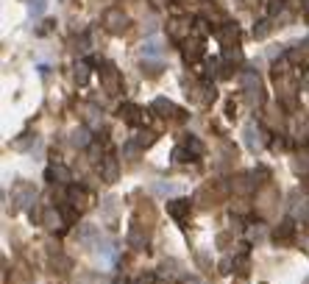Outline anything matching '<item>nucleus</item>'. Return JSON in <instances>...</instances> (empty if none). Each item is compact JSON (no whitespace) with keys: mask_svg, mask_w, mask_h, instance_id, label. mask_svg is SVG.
<instances>
[{"mask_svg":"<svg viewBox=\"0 0 309 284\" xmlns=\"http://www.w3.org/2000/svg\"><path fill=\"white\" fill-rule=\"evenodd\" d=\"M223 56H226V62H242V53L237 50V47H226Z\"/></svg>","mask_w":309,"mask_h":284,"instance_id":"28","label":"nucleus"},{"mask_svg":"<svg viewBox=\"0 0 309 284\" xmlns=\"http://www.w3.org/2000/svg\"><path fill=\"white\" fill-rule=\"evenodd\" d=\"M217 270H220V273H231V270H234V257L220 259V262H217Z\"/></svg>","mask_w":309,"mask_h":284,"instance_id":"27","label":"nucleus"},{"mask_svg":"<svg viewBox=\"0 0 309 284\" xmlns=\"http://www.w3.org/2000/svg\"><path fill=\"white\" fill-rule=\"evenodd\" d=\"M167 37L173 39V42H187L189 37H192V22H189V17H176V20L167 22Z\"/></svg>","mask_w":309,"mask_h":284,"instance_id":"2","label":"nucleus"},{"mask_svg":"<svg viewBox=\"0 0 309 284\" xmlns=\"http://www.w3.org/2000/svg\"><path fill=\"white\" fill-rule=\"evenodd\" d=\"M184 145H187V151L192 153L195 159H198V156H204V142H201V139H195V137H187V139H184Z\"/></svg>","mask_w":309,"mask_h":284,"instance_id":"22","label":"nucleus"},{"mask_svg":"<svg viewBox=\"0 0 309 284\" xmlns=\"http://www.w3.org/2000/svg\"><path fill=\"white\" fill-rule=\"evenodd\" d=\"M153 111H159L162 117H176L178 115V106L173 103V100H167V98H156V100H153Z\"/></svg>","mask_w":309,"mask_h":284,"instance_id":"14","label":"nucleus"},{"mask_svg":"<svg viewBox=\"0 0 309 284\" xmlns=\"http://www.w3.org/2000/svg\"><path fill=\"white\" fill-rule=\"evenodd\" d=\"M45 181H50V184H67L73 181V173H70V167H64V164H50V167L45 170Z\"/></svg>","mask_w":309,"mask_h":284,"instance_id":"7","label":"nucleus"},{"mask_svg":"<svg viewBox=\"0 0 309 284\" xmlns=\"http://www.w3.org/2000/svg\"><path fill=\"white\" fill-rule=\"evenodd\" d=\"M100 179L103 181H117L120 179V162H117V156H111V153H106L103 159H100Z\"/></svg>","mask_w":309,"mask_h":284,"instance_id":"6","label":"nucleus"},{"mask_svg":"<svg viewBox=\"0 0 309 284\" xmlns=\"http://www.w3.org/2000/svg\"><path fill=\"white\" fill-rule=\"evenodd\" d=\"M115 284H123V281H115Z\"/></svg>","mask_w":309,"mask_h":284,"instance_id":"37","label":"nucleus"},{"mask_svg":"<svg viewBox=\"0 0 309 284\" xmlns=\"http://www.w3.org/2000/svg\"><path fill=\"white\" fill-rule=\"evenodd\" d=\"M53 25H56L53 20H45L42 25H39V31H37V34H39V37H45V34H50V31H53Z\"/></svg>","mask_w":309,"mask_h":284,"instance_id":"32","label":"nucleus"},{"mask_svg":"<svg viewBox=\"0 0 309 284\" xmlns=\"http://www.w3.org/2000/svg\"><path fill=\"white\" fill-rule=\"evenodd\" d=\"M103 28L109 34H123L128 31V14L123 9H106L103 11Z\"/></svg>","mask_w":309,"mask_h":284,"instance_id":"1","label":"nucleus"},{"mask_svg":"<svg viewBox=\"0 0 309 284\" xmlns=\"http://www.w3.org/2000/svg\"><path fill=\"white\" fill-rule=\"evenodd\" d=\"M173 159H176V162H181V164H184V162H192L195 156L187 151V145H176V148H173Z\"/></svg>","mask_w":309,"mask_h":284,"instance_id":"25","label":"nucleus"},{"mask_svg":"<svg viewBox=\"0 0 309 284\" xmlns=\"http://www.w3.org/2000/svg\"><path fill=\"white\" fill-rule=\"evenodd\" d=\"M234 270L240 276H248V270H251V259H248V253H240V257H234Z\"/></svg>","mask_w":309,"mask_h":284,"instance_id":"21","label":"nucleus"},{"mask_svg":"<svg viewBox=\"0 0 309 284\" xmlns=\"http://www.w3.org/2000/svg\"><path fill=\"white\" fill-rule=\"evenodd\" d=\"M267 34H270V20H259L257 25H254V37H257V39H265Z\"/></svg>","mask_w":309,"mask_h":284,"instance_id":"26","label":"nucleus"},{"mask_svg":"<svg viewBox=\"0 0 309 284\" xmlns=\"http://www.w3.org/2000/svg\"><path fill=\"white\" fill-rule=\"evenodd\" d=\"M134 284H156V273H139Z\"/></svg>","mask_w":309,"mask_h":284,"instance_id":"29","label":"nucleus"},{"mask_svg":"<svg viewBox=\"0 0 309 284\" xmlns=\"http://www.w3.org/2000/svg\"><path fill=\"white\" fill-rule=\"evenodd\" d=\"M284 9V0H270V14H278Z\"/></svg>","mask_w":309,"mask_h":284,"instance_id":"33","label":"nucleus"},{"mask_svg":"<svg viewBox=\"0 0 309 284\" xmlns=\"http://www.w3.org/2000/svg\"><path fill=\"white\" fill-rule=\"evenodd\" d=\"M306 187H309V173H306Z\"/></svg>","mask_w":309,"mask_h":284,"instance_id":"36","label":"nucleus"},{"mask_svg":"<svg viewBox=\"0 0 309 284\" xmlns=\"http://www.w3.org/2000/svg\"><path fill=\"white\" fill-rule=\"evenodd\" d=\"M100 84H103V90L109 92V95L120 92L123 81H120V73H117L115 64H103V70H100Z\"/></svg>","mask_w":309,"mask_h":284,"instance_id":"4","label":"nucleus"},{"mask_svg":"<svg viewBox=\"0 0 309 284\" xmlns=\"http://www.w3.org/2000/svg\"><path fill=\"white\" fill-rule=\"evenodd\" d=\"M204 56V37H189L184 42V59L187 62H198Z\"/></svg>","mask_w":309,"mask_h":284,"instance_id":"11","label":"nucleus"},{"mask_svg":"<svg viewBox=\"0 0 309 284\" xmlns=\"http://www.w3.org/2000/svg\"><path fill=\"white\" fill-rule=\"evenodd\" d=\"M17 209H22V206H28V204H34V187H28V184H17Z\"/></svg>","mask_w":309,"mask_h":284,"instance_id":"15","label":"nucleus"},{"mask_svg":"<svg viewBox=\"0 0 309 284\" xmlns=\"http://www.w3.org/2000/svg\"><path fill=\"white\" fill-rule=\"evenodd\" d=\"M45 6H47V0H31V14L39 17L45 11Z\"/></svg>","mask_w":309,"mask_h":284,"instance_id":"30","label":"nucleus"},{"mask_svg":"<svg viewBox=\"0 0 309 284\" xmlns=\"http://www.w3.org/2000/svg\"><path fill=\"white\" fill-rule=\"evenodd\" d=\"M217 39H220L223 47H237V39H240V28H237V22H223V25L217 28Z\"/></svg>","mask_w":309,"mask_h":284,"instance_id":"10","label":"nucleus"},{"mask_svg":"<svg viewBox=\"0 0 309 284\" xmlns=\"http://www.w3.org/2000/svg\"><path fill=\"white\" fill-rule=\"evenodd\" d=\"M128 245L131 248H145L148 245V232L139 226V223H134L131 232H128Z\"/></svg>","mask_w":309,"mask_h":284,"instance_id":"13","label":"nucleus"},{"mask_svg":"<svg viewBox=\"0 0 309 284\" xmlns=\"http://www.w3.org/2000/svg\"><path fill=\"white\" fill-rule=\"evenodd\" d=\"M134 142H136L139 148H151L153 142H156V134H153V131H139V134L134 137Z\"/></svg>","mask_w":309,"mask_h":284,"instance_id":"24","label":"nucleus"},{"mask_svg":"<svg viewBox=\"0 0 309 284\" xmlns=\"http://www.w3.org/2000/svg\"><path fill=\"white\" fill-rule=\"evenodd\" d=\"M189 212H192V201H189V198H173V201H167V215L176 217V220H187Z\"/></svg>","mask_w":309,"mask_h":284,"instance_id":"8","label":"nucleus"},{"mask_svg":"<svg viewBox=\"0 0 309 284\" xmlns=\"http://www.w3.org/2000/svg\"><path fill=\"white\" fill-rule=\"evenodd\" d=\"M142 56H145V59H159V56H162L159 42H153V39H151V42H145V45H142Z\"/></svg>","mask_w":309,"mask_h":284,"instance_id":"23","label":"nucleus"},{"mask_svg":"<svg viewBox=\"0 0 309 284\" xmlns=\"http://www.w3.org/2000/svg\"><path fill=\"white\" fill-rule=\"evenodd\" d=\"M73 78H75V84H78V87L87 84V81H89V62H78V64H75Z\"/></svg>","mask_w":309,"mask_h":284,"instance_id":"17","label":"nucleus"},{"mask_svg":"<svg viewBox=\"0 0 309 284\" xmlns=\"http://www.w3.org/2000/svg\"><path fill=\"white\" fill-rule=\"evenodd\" d=\"M293 237H295V223L290 220V217H287V220H282L276 229H273V240H276V242H290Z\"/></svg>","mask_w":309,"mask_h":284,"instance_id":"12","label":"nucleus"},{"mask_svg":"<svg viewBox=\"0 0 309 284\" xmlns=\"http://www.w3.org/2000/svg\"><path fill=\"white\" fill-rule=\"evenodd\" d=\"M254 176H240V179H234L231 181V187H234V192H240V195H248L254 187H257V181H251Z\"/></svg>","mask_w":309,"mask_h":284,"instance_id":"16","label":"nucleus"},{"mask_svg":"<svg viewBox=\"0 0 309 284\" xmlns=\"http://www.w3.org/2000/svg\"><path fill=\"white\" fill-rule=\"evenodd\" d=\"M78 215H81V212L75 209L73 204H64V206H62V217H64V226H73V223L78 220Z\"/></svg>","mask_w":309,"mask_h":284,"instance_id":"20","label":"nucleus"},{"mask_svg":"<svg viewBox=\"0 0 309 284\" xmlns=\"http://www.w3.org/2000/svg\"><path fill=\"white\" fill-rule=\"evenodd\" d=\"M304 47H306V50H309V37H306V39H304Z\"/></svg>","mask_w":309,"mask_h":284,"instance_id":"35","label":"nucleus"},{"mask_svg":"<svg viewBox=\"0 0 309 284\" xmlns=\"http://www.w3.org/2000/svg\"><path fill=\"white\" fill-rule=\"evenodd\" d=\"M62 220H64V217L59 215V212L53 209V206H47V209H45V215H42V226H47V229H56Z\"/></svg>","mask_w":309,"mask_h":284,"instance_id":"18","label":"nucleus"},{"mask_svg":"<svg viewBox=\"0 0 309 284\" xmlns=\"http://www.w3.org/2000/svg\"><path fill=\"white\" fill-rule=\"evenodd\" d=\"M242 87H245L248 98L251 100H262V81H259V75L254 73V70H242Z\"/></svg>","mask_w":309,"mask_h":284,"instance_id":"9","label":"nucleus"},{"mask_svg":"<svg viewBox=\"0 0 309 284\" xmlns=\"http://www.w3.org/2000/svg\"><path fill=\"white\" fill-rule=\"evenodd\" d=\"M28 142H31V134H22L20 139H14V145H11V148H17V151H22V148H28Z\"/></svg>","mask_w":309,"mask_h":284,"instance_id":"31","label":"nucleus"},{"mask_svg":"<svg viewBox=\"0 0 309 284\" xmlns=\"http://www.w3.org/2000/svg\"><path fill=\"white\" fill-rule=\"evenodd\" d=\"M70 142H73L75 148H87L89 142H92V137H89V131L81 126V128H75V131H73V139H70Z\"/></svg>","mask_w":309,"mask_h":284,"instance_id":"19","label":"nucleus"},{"mask_svg":"<svg viewBox=\"0 0 309 284\" xmlns=\"http://www.w3.org/2000/svg\"><path fill=\"white\" fill-rule=\"evenodd\" d=\"M67 204H73L78 212H84V209H89V206H92V195H89L87 187L70 184V187H67Z\"/></svg>","mask_w":309,"mask_h":284,"instance_id":"3","label":"nucleus"},{"mask_svg":"<svg viewBox=\"0 0 309 284\" xmlns=\"http://www.w3.org/2000/svg\"><path fill=\"white\" fill-rule=\"evenodd\" d=\"M184 284H201L198 279H187V281H184Z\"/></svg>","mask_w":309,"mask_h":284,"instance_id":"34","label":"nucleus"},{"mask_svg":"<svg viewBox=\"0 0 309 284\" xmlns=\"http://www.w3.org/2000/svg\"><path fill=\"white\" fill-rule=\"evenodd\" d=\"M117 115H120V120L128 123V126H142V123H145V109H139L136 103H123L120 109H117Z\"/></svg>","mask_w":309,"mask_h":284,"instance_id":"5","label":"nucleus"}]
</instances>
